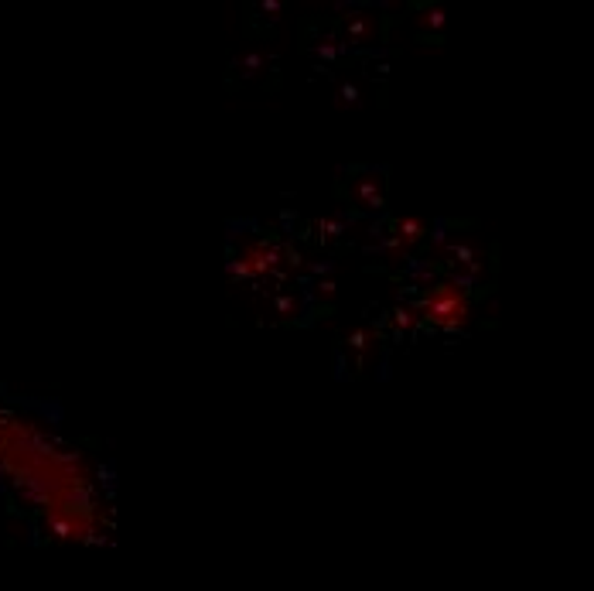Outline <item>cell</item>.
I'll use <instances>...</instances> for the list:
<instances>
[{"mask_svg": "<svg viewBox=\"0 0 594 591\" xmlns=\"http://www.w3.org/2000/svg\"><path fill=\"white\" fill-rule=\"evenodd\" d=\"M338 103H342V106H356V103H358V86L345 82V86L338 89Z\"/></svg>", "mask_w": 594, "mask_h": 591, "instance_id": "9", "label": "cell"}, {"mask_svg": "<svg viewBox=\"0 0 594 591\" xmlns=\"http://www.w3.org/2000/svg\"><path fill=\"white\" fill-rule=\"evenodd\" d=\"M424 233H427V226H424L420 219H410V216H403L393 229H390V239H396L403 250H410V246H417V243L424 239Z\"/></svg>", "mask_w": 594, "mask_h": 591, "instance_id": "4", "label": "cell"}, {"mask_svg": "<svg viewBox=\"0 0 594 591\" xmlns=\"http://www.w3.org/2000/svg\"><path fill=\"white\" fill-rule=\"evenodd\" d=\"M390 321L396 325V332H413L417 325H420V311H417V305L413 308H396Z\"/></svg>", "mask_w": 594, "mask_h": 591, "instance_id": "5", "label": "cell"}, {"mask_svg": "<svg viewBox=\"0 0 594 591\" xmlns=\"http://www.w3.org/2000/svg\"><path fill=\"white\" fill-rule=\"evenodd\" d=\"M342 31H345V38L349 41H372L376 35H379V17H376V14H365V10L345 14Z\"/></svg>", "mask_w": 594, "mask_h": 591, "instance_id": "3", "label": "cell"}, {"mask_svg": "<svg viewBox=\"0 0 594 591\" xmlns=\"http://www.w3.org/2000/svg\"><path fill=\"white\" fill-rule=\"evenodd\" d=\"M297 311H301V301L297 298H277L274 301V315L277 318H294Z\"/></svg>", "mask_w": 594, "mask_h": 591, "instance_id": "7", "label": "cell"}, {"mask_svg": "<svg viewBox=\"0 0 594 591\" xmlns=\"http://www.w3.org/2000/svg\"><path fill=\"white\" fill-rule=\"evenodd\" d=\"M352 198H356L358 205H365V209H383L386 205V178L379 171L358 178V185L352 188Z\"/></svg>", "mask_w": 594, "mask_h": 591, "instance_id": "2", "label": "cell"}, {"mask_svg": "<svg viewBox=\"0 0 594 591\" xmlns=\"http://www.w3.org/2000/svg\"><path fill=\"white\" fill-rule=\"evenodd\" d=\"M236 69H239V76H246V79H253L260 69H263V55L260 51H246L242 58L236 62Z\"/></svg>", "mask_w": 594, "mask_h": 591, "instance_id": "6", "label": "cell"}, {"mask_svg": "<svg viewBox=\"0 0 594 591\" xmlns=\"http://www.w3.org/2000/svg\"><path fill=\"white\" fill-rule=\"evenodd\" d=\"M424 24H427L431 31H440V28H444V10H440V7H427V14H424Z\"/></svg>", "mask_w": 594, "mask_h": 591, "instance_id": "10", "label": "cell"}, {"mask_svg": "<svg viewBox=\"0 0 594 591\" xmlns=\"http://www.w3.org/2000/svg\"><path fill=\"white\" fill-rule=\"evenodd\" d=\"M417 311L420 321L444 328V332H454V328H465L468 325V294H465V284L458 280H437L424 291V298L417 301Z\"/></svg>", "mask_w": 594, "mask_h": 591, "instance_id": "1", "label": "cell"}, {"mask_svg": "<svg viewBox=\"0 0 594 591\" xmlns=\"http://www.w3.org/2000/svg\"><path fill=\"white\" fill-rule=\"evenodd\" d=\"M317 229H321V239L328 243V239H338L345 233V222H335V219H321L317 222Z\"/></svg>", "mask_w": 594, "mask_h": 591, "instance_id": "8", "label": "cell"}]
</instances>
